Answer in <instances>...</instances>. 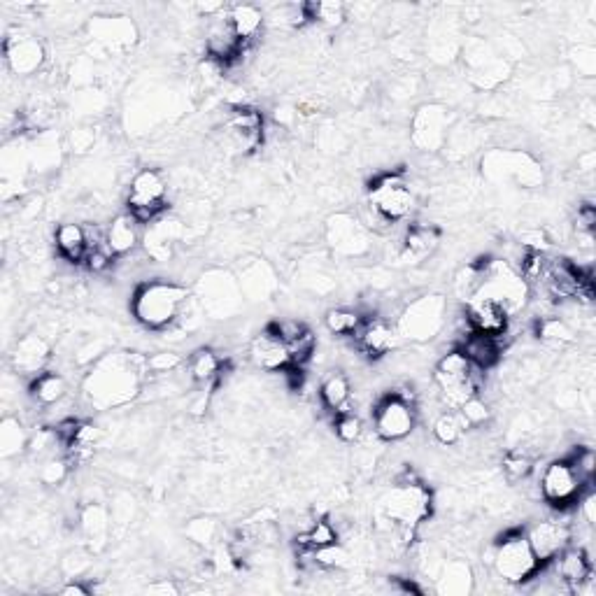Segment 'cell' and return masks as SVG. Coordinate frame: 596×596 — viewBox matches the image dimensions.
Listing matches in <instances>:
<instances>
[{
    "mask_svg": "<svg viewBox=\"0 0 596 596\" xmlns=\"http://www.w3.org/2000/svg\"><path fill=\"white\" fill-rule=\"evenodd\" d=\"M457 350L464 352V357L471 361L473 368L487 373L492 371L494 366H499V361L503 357V336L496 338V336H485V333L464 329L461 331Z\"/></svg>",
    "mask_w": 596,
    "mask_h": 596,
    "instance_id": "22",
    "label": "cell"
},
{
    "mask_svg": "<svg viewBox=\"0 0 596 596\" xmlns=\"http://www.w3.org/2000/svg\"><path fill=\"white\" fill-rule=\"evenodd\" d=\"M534 466H536L534 457H529V454L524 450L508 452L506 457H503V464H501L503 475H506V480L510 482V485L527 480L529 475L534 473Z\"/></svg>",
    "mask_w": 596,
    "mask_h": 596,
    "instance_id": "40",
    "label": "cell"
},
{
    "mask_svg": "<svg viewBox=\"0 0 596 596\" xmlns=\"http://www.w3.org/2000/svg\"><path fill=\"white\" fill-rule=\"evenodd\" d=\"M70 468H73V464H70V459L66 457V454H63V457L49 454V457L42 461V466H40V473H38L40 482L47 487H59L68 480Z\"/></svg>",
    "mask_w": 596,
    "mask_h": 596,
    "instance_id": "42",
    "label": "cell"
},
{
    "mask_svg": "<svg viewBox=\"0 0 596 596\" xmlns=\"http://www.w3.org/2000/svg\"><path fill=\"white\" fill-rule=\"evenodd\" d=\"M464 324L468 331L501 338L510 329V317L499 303L487 301V298L480 296H471L464 303Z\"/></svg>",
    "mask_w": 596,
    "mask_h": 596,
    "instance_id": "18",
    "label": "cell"
},
{
    "mask_svg": "<svg viewBox=\"0 0 596 596\" xmlns=\"http://www.w3.org/2000/svg\"><path fill=\"white\" fill-rule=\"evenodd\" d=\"M350 562H352L350 550H347L340 541L333 545H326V548L315 550L317 571H340V569H347Z\"/></svg>",
    "mask_w": 596,
    "mask_h": 596,
    "instance_id": "41",
    "label": "cell"
},
{
    "mask_svg": "<svg viewBox=\"0 0 596 596\" xmlns=\"http://www.w3.org/2000/svg\"><path fill=\"white\" fill-rule=\"evenodd\" d=\"M89 31L105 49H124L136 42V26L126 17H98L89 24Z\"/></svg>",
    "mask_w": 596,
    "mask_h": 596,
    "instance_id": "26",
    "label": "cell"
},
{
    "mask_svg": "<svg viewBox=\"0 0 596 596\" xmlns=\"http://www.w3.org/2000/svg\"><path fill=\"white\" fill-rule=\"evenodd\" d=\"M168 210V182L156 168L138 170L131 180L126 196V212L140 226H149L166 215Z\"/></svg>",
    "mask_w": 596,
    "mask_h": 596,
    "instance_id": "8",
    "label": "cell"
},
{
    "mask_svg": "<svg viewBox=\"0 0 596 596\" xmlns=\"http://www.w3.org/2000/svg\"><path fill=\"white\" fill-rule=\"evenodd\" d=\"M494 180H515L520 187H538L543 182V168L524 152H492L482 161Z\"/></svg>",
    "mask_w": 596,
    "mask_h": 596,
    "instance_id": "15",
    "label": "cell"
},
{
    "mask_svg": "<svg viewBox=\"0 0 596 596\" xmlns=\"http://www.w3.org/2000/svg\"><path fill=\"white\" fill-rule=\"evenodd\" d=\"M594 229H596V210H594V203L587 201L583 205H578L576 233H594Z\"/></svg>",
    "mask_w": 596,
    "mask_h": 596,
    "instance_id": "49",
    "label": "cell"
},
{
    "mask_svg": "<svg viewBox=\"0 0 596 596\" xmlns=\"http://www.w3.org/2000/svg\"><path fill=\"white\" fill-rule=\"evenodd\" d=\"M187 371L194 385L203 389H212L224 380L226 364L222 354L212 350V347H198V350L187 359Z\"/></svg>",
    "mask_w": 596,
    "mask_h": 596,
    "instance_id": "27",
    "label": "cell"
},
{
    "mask_svg": "<svg viewBox=\"0 0 596 596\" xmlns=\"http://www.w3.org/2000/svg\"><path fill=\"white\" fill-rule=\"evenodd\" d=\"M578 503V515L583 517L587 527H594L596 524V494L592 487H587L583 494H580V499L576 501Z\"/></svg>",
    "mask_w": 596,
    "mask_h": 596,
    "instance_id": "48",
    "label": "cell"
},
{
    "mask_svg": "<svg viewBox=\"0 0 596 596\" xmlns=\"http://www.w3.org/2000/svg\"><path fill=\"white\" fill-rule=\"evenodd\" d=\"M587 487L592 485H585V482L578 478L571 461L564 457L550 461V464L543 468L541 478H538L541 499L557 510H569L571 506H576L580 494H583Z\"/></svg>",
    "mask_w": 596,
    "mask_h": 596,
    "instance_id": "9",
    "label": "cell"
},
{
    "mask_svg": "<svg viewBox=\"0 0 596 596\" xmlns=\"http://www.w3.org/2000/svg\"><path fill=\"white\" fill-rule=\"evenodd\" d=\"M140 229H143V226H140L129 212L112 217L108 229H105V238H108L110 250L115 252L117 259L129 257V254L138 250V245L143 243V233H140Z\"/></svg>",
    "mask_w": 596,
    "mask_h": 596,
    "instance_id": "30",
    "label": "cell"
},
{
    "mask_svg": "<svg viewBox=\"0 0 596 596\" xmlns=\"http://www.w3.org/2000/svg\"><path fill=\"white\" fill-rule=\"evenodd\" d=\"M548 566L569 594H578L580 587H583L587 580L594 578V564L590 552L580 548V545L578 548L576 545H569V548Z\"/></svg>",
    "mask_w": 596,
    "mask_h": 596,
    "instance_id": "21",
    "label": "cell"
},
{
    "mask_svg": "<svg viewBox=\"0 0 596 596\" xmlns=\"http://www.w3.org/2000/svg\"><path fill=\"white\" fill-rule=\"evenodd\" d=\"M287 350H289V359H292L294 368H303L305 364H310V361L315 359V354H317L315 331H312L308 326V329H305L301 336H298L296 340H292V343L287 345Z\"/></svg>",
    "mask_w": 596,
    "mask_h": 596,
    "instance_id": "43",
    "label": "cell"
},
{
    "mask_svg": "<svg viewBox=\"0 0 596 596\" xmlns=\"http://www.w3.org/2000/svg\"><path fill=\"white\" fill-rule=\"evenodd\" d=\"M326 243L333 254L357 259L371 250V231L361 224V219L352 215H333L326 222Z\"/></svg>",
    "mask_w": 596,
    "mask_h": 596,
    "instance_id": "14",
    "label": "cell"
},
{
    "mask_svg": "<svg viewBox=\"0 0 596 596\" xmlns=\"http://www.w3.org/2000/svg\"><path fill=\"white\" fill-rule=\"evenodd\" d=\"M191 305V292L173 280H147L133 289L131 312L149 331H166L180 324Z\"/></svg>",
    "mask_w": 596,
    "mask_h": 596,
    "instance_id": "2",
    "label": "cell"
},
{
    "mask_svg": "<svg viewBox=\"0 0 596 596\" xmlns=\"http://www.w3.org/2000/svg\"><path fill=\"white\" fill-rule=\"evenodd\" d=\"M66 394L68 385L66 380H63V375L49 371V368L45 373H40L38 378L31 380V396L40 408L59 406V403L66 399Z\"/></svg>",
    "mask_w": 596,
    "mask_h": 596,
    "instance_id": "33",
    "label": "cell"
},
{
    "mask_svg": "<svg viewBox=\"0 0 596 596\" xmlns=\"http://www.w3.org/2000/svg\"><path fill=\"white\" fill-rule=\"evenodd\" d=\"M96 143V133L91 129H73L70 133V147H73V152L77 154H84L89 152L91 147Z\"/></svg>",
    "mask_w": 596,
    "mask_h": 596,
    "instance_id": "50",
    "label": "cell"
},
{
    "mask_svg": "<svg viewBox=\"0 0 596 596\" xmlns=\"http://www.w3.org/2000/svg\"><path fill=\"white\" fill-rule=\"evenodd\" d=\"M54 245L56 252L63 261L73 266H84V259H87L89 252V240H87V226L77 222H63L56 226L54 231Z\"/></svg>",
    "mask_w": 596,
    "mask_h": 596,
    "instance_id": "31",
    "label": "cell"
},
{
    "mask_svg": "<svg viewBox=\"0 0 596 596\" xmlns=\"http://www.w3.org/2000/svg\"><path fill=\"white\" fill-rule=\"evenodd\" d=\"M319 399H322V406L333 413V417L350 413L354 401L350 378L343 371H333L326 375L322 385H319Z\"/></svg>",
    "mask_w": 596,
    "mask_h": 596,
    "instance_id": "32",
    "label": "cell"
},
{
    "mask_svg": "<svg viewBox=\"0 0 596 596\" xmlns=\"http://www.w3.org/2000/svg\"><path fill=\"white\" fill-rule=\"evenodd\" d=\"M452 131V117L445 105L427 103L415 112L410 124V138L413 145L422 152H438L447 145V136Z\"/></svg>",
    "mask_w": 596,
    "mask_h": 596,
    "instance_id": "12",
    "label": "cell"
},
{
    "mask_svg": "<svg viewBox=\"0 0 596 596\" xmlns=\"http://www.w3.org/2000/svg\"><path fill=\"white\" fill-rule=\"evenodd\" d=\"M145 592L147 594H177L180 590H177V585L170 583V580H159V583L149 585Z\"/></svg>",
    "mask_w": 596,
    "mask_h": 596,
    "instance_id": "52",
    "label": "cell"
},
{
    "mask_svg": "<svg viewBox=\"0 0 596 596\" xmlns=\"http://www.w3.org/2000/svg\"><path fill=\"white\" fill-rule=\"evenodd\" d=\"M182 366V357L175 352H154L147 357L149 375H170Z\"/></svg>",
    "mask_w": 596,
    "mask_h": 596,
    "instance_id": "47",
    "label": "cell"
},
{
    "mask_svg": "<svg viewBox=\"0 0 596 596\" xmlns=\"http://www.w3.org/2000/svg\"><path fill=\"white\" fill-rule=\"evenodd\" d=\"M12 368L21 378H38L40 373L47 371L49 359H52V347L40 333H26V336L17 338L12 350Z\"/></svg>",
    "mask_w": 596,
    "mask_h": 596,
    "instance_id": "20",
    "label": "cell"
},
{
    "mask_svg": "<svg viewBox=\"0 0 596 596\" xmlns=\"http://www.w3.org/2000/svg\"><path fill=\"white\" fill-rule=\"evenodd\" d=\"M340 541V531L336 524H333L329 517H319L310 524L308 529L301 531L294 538V545L296 548H312V550H319V548H326V545H333Z\"/></svg>",
    "mask_w": 596,
    "mask_h": 596,
    "instance_id": "35",
    "label": "cell"
},
{
    "mask_svg": "<svg viewBox=\"0 0 596 596\" xmlns=\"http://www.w3.org/2000/svg\"><path fill=\"white\" fill-rule=\"evenodd\" d=\"M226 19H229L233 33H236V38L240 40V45H243L245 49H250L254 45V40L259 38L261 31H264V26H266L264 10L252 3H240V5L229 7Z\"/></svg>",
    "mask_w": 596,
    "mask_h": 596,
    "instance_id": "28",
    "label": "cell"
},
{
    "mask_svg": "<svg viewBox=\"0 0 596 596\" xmlns=\"http://www.w3.org/2000/svg\"><path fill=\"white\" fill-rule=\"evenodd\" d=\"M434 513V496L424 482H394V487L382 496L380 517L396 527L420 529Z\"/></svg>",
    "mask_w": 596,
    "mask_h": 596,
    "instance_id": "5",
    "label": "cell"
},
{
    "mask_svg": "<svg viewBox=\"0 0 596 596\" xmlns=\"http://www.w3.org/2000/svg\"><path fill=\"white\" fill-rule=\"evenodd\" d=\"M457 413L461 415V420L466 422L468 429H478V427H485V424L492 420V410H489V403L482 399V396H473V399H468L464 406H461Z\"/></svg>",
    "mask_w": 596,
    "mask_h": 596,
    "instance_id": "45",
    "label": "cell"
},
{
    "mask_svg": "<svg viewBox=\"0 0 596 596\" xmlns=\"http://www.w3.org/2000/svg\"><path fill=\"white\" fill-rule=\"evenodd\" d=\"M450 322V308H447V298L441 294H424L420 298L403 305V310L396 317V331L401 340L410 343H429L436 336L445 331Z\"/></svg>",
    "mask_w": 596,
    "mask_h": 596,
    "instance_id": "4",
    "label": "cell"
},
{
    "mask_svg": "<svg viewBox=\"0 0 596 596\" xmlns=\"http://www.w3.org/2000/svg\"><path fill=\"white\" fill-rule=\"evenodd\" d=\"M333 429H336V436L343 443H357L359 438L364 436V420H361L354 410H350V413L336 415V420H333Z\"/></svg>",
    "mask_w": 596,
    "mask_h": 596,
    "instance_id": "46",
    "label": "cell"
},
{
    "mask_svg": "<svg viewBox=\"0 0 596 596\" xmlns=\"http://www.w3.org/2000/svg\"><path fill=\"white\" fill-rule=\"evenodd\" d=\"M366 315H368V312H364V310L331 308L329 312H326L324 324H326V329L333 333V336L352 340L359 333L361 326H364Z\"/></svg>",
    "mask_w": 596,
    "mask_h": 596,
    "instance_id": "34",
    "label": "cell"
},
{
    "mask_svg": "<svg viewBox=\"0 0 596 596\" xmlns=\"http://www.w3.org/2000/svg\"><path fill=\"white\" fill-rule=\"evenodd\" d=\"M250 359L264 373H285L287 368H292L287 345L268 326L252 340Z\"/></svg>",
    "mask_w": 596,
    "mask_h": 596,
    "instance_id": "23",
    "label": "cell"
},
{
    "mask_svg": "<svg viewBox=\"0 0 596 596\" xmlns=\"http://www.w3.org/2000/svg\"><path fill=\"white\" fill-rule=\"evenodd\" d=\"M240 296L243 289H238L236 280L226 273H208L201 280V303L203 310H208L210 315L224 317L238 310Z\"/></svg>",
    "mask_w": 596,
    "mask_h": 596,
    "instance_id": "19",
    "label": "cell"
},
{
    "mask_svg": "<svg viewBox=\"0 0 596 596\" xmlns=\"http://www.w3.org/2000/svg\"><path fill=\"white\" fill-rule=\"evenodd\" d=\"M352 343L364 357L382 359L399 347L401 336L387 317L378 315V312H371V315H366V322L359 329L357 336L352 338Z\"/></svg>",
    "mask_w": 596,
    "mask_h": 596,
    "instance_id": "16",
    "label": "cell"
},
{
    "mask_svg": "<svg viewBox=\"0 0 596 596\" xmlns=\"http://www.w3.org/2000/svg\"><path fill=\"white\" fill-rule=\"evenodd\" d=\"M417 406L399 399L389 392L385 399H380L373 408V431L380 441L399 443L413 434L417 427Z\"/></svg>",
    "mask_w": 596,
    "mask_h": 596,
    "instance_id": "10",
    "label": "cell"
},
{
    "mask_svg": "<svg viewBox=\"0 0 596 596\" xmlns=\"http://www.w3.org/2000/svg\"><path fill=\"white\" fill-rule=\"evenodd\" d=\"M310 24H319L324 28H340L347 19V7L340 0H317V3H305Z\"/></svg>",
    "mask_w": 596,
    "mask_h": 596,
    "instance_id": "37",
    "label": "cell"
},
{
    "mask_svg": "<svg viewBox=\"0 0 596 596\" xmlns=\"http://www.w3.org/2000/svg\"><path fill=\"white\" fill-rule=\"evenodd\" d=\"M187 538L191 543L201 545V548H212L219 538V524L210 517H196L187 524Z\"/></svg>",
    "mask_w": 596,
    "mask_h": 596,
    "instance_id": "44",
    "label": "cell"
},
{
    "mask_svg": "<svg viewBox=\"0 0 596 596\" xmlns=\"http://www.w3.org/2000/svg\"><path fill=\"white\" fill-rule=\"evenodd\" d=\"M149 375L147 357L138 352H105L82 380V396L96 410L129 406L143 394Z\"/></svg>",
    "mask_w": 596,
    "mask_h": 596,
    "instance_id": "1",
    "label": "cell"
},
{
    "mask_svg": "<svg viewBox=\"0 0 596 596\" xmlns=\"http://www.w3.org/2000/svg\"><path fill=\"white\" fill-rule=\"evenodd\" d=\"M112 529V513L101 501L84 503L80 513V531L91 552H101L108 545Z\"/></svg>",
    "mask_w": 596,
    "mask_h": 596,
    "instance_id": "25",
    "label": "cell"
},
{
    "mask_svg": "<svg viewBox=\"0 0 596 596\" xmlns=\"http://www.w3.org/2000/svg\"><path fill=\"white\" fill-rule=\"evenodd\" d=\"M441 245V231L431 224H413L408 226L401 238V259L406 264H422Z\"/></svg>",
    "mask_w": 596,
    "mask_h": 596,
    "instance_id": "24",
    "label": "cell"
},
{
    "mask_svg": "<svg viewBox=\"0 0 596 596\" xmlns=\"http://www.w3.org/2000/svg\"><path fill=\"white\" fill-rule=\"evenodd\" d=\"M59 594H63V596H89L91 594V587L87 583H80V580L70 578L68 583L61 587Z\"/></svg>",
    "mask_w": 596,
    "mask_h": 596,
    "instance_id": "51",
    "label": "cell"
},
{
    "mask_svg": "<svg viewBox=\"0 0 596 596\" xmlns=\"http://www.w3.org/2000/svg\"><path fill=\"white\" fill-rule=\"evenodd\" d=\"M536 336L552 347H566L576 343L578 331L573 329L571 322H566L564 317L550 315L541 317V322L536 324Z\"/></svg>",
    "mask_w": 596,
    "mask_h": 596,
    "instance_id": "36",
    "label": "cell"
},
{
    "mask_svg": "<svg viewBox=\"0 0 596 596\" xmlns=\"http://www.w3.org/2000/svg\"><path fill=\"white\" fill-rule=\"evenodd\" d=\"M368 208L387 226L401 224L413 215L415 191L401 173H382L368 187Z\"/></svg>",
    "mask_w": 596,
    "mask_h": 596,
    "instance_id": "7",
    "label": "cell"
},
{
    "mask_svg": "<svg viewBox=\"0 0 596 596\" xmlns=\"http://www.w3.org/2000/svg\"><path fill=\"white\" fill-rule=\"evenodd\" d=\"M494 576L506 585H524L536 578L538 571H543V564L538 562L534 550L520 529H510L494 543L492 557H489Z\"/></svg>",
    "mask_w": 596,
    "mask_h": 596,
    "instance_id": "3",
    "label": "cell"
},
{
    "mask_svg": "<svg viewBox=\"0 0 596 596\" xmlns=\"http://www.w3.org/2000/svg\"><path fill=\"white\" fill-rule=\"evenodd\" d=\"M45 47L35 35L14 33L5 40V63L12 75L31 77L45 66Z\"/></svg>",
    "mask_w": 596,
    "mask_h": 596,
    "instance_id": "17",
    "label": "cell"
},
{
    "mask_svg": "<svg viewBox=\"0 0 596 596\" xmlns=\"http://www.w3.org/2000/svg\"><path fill=\"white\" fill-rule=\"evenodd\" d=\"M473 296L487 298V301L499 303L508 317L522 312L529 301V287L522 280L517 268L506 259H485L482 261V278L480 287Z\"/></svg>",
    "mask_w": 596,
    "mask_h": 596,
    "instance_id": "6",
    "label": "cell"
},
{
    "mask_svg": "<svg viewBox=\"0 0 596 596\" xmlns=\"http://www.w3.org/2000/svg\"><path fill=\"white\" fill-rule=\"evenodd\" d=\"M524 536H527L538 562L545 566L555 562V559L569 548L573 541V527L571 522L562 520V517H545V520L531 524V527L524 531Z\"/></svg>",
    "mask_w": 596,
    "mask_h": 596,
    "instance_id": "13",
    "label": "cell"
},
{
    "mask_svg": "<svg viewBox=\"0 0 596 596\" xmlns=\"http://www.w3.org/2000/svg\"><path fill=\"white\" fill-rule=\"evenodd\" d=\"M28 443H31V438H28L26 429L21 427L17 417H5L3 427H0V454L5 459H12L24 452Z\"/></svg>",
    "mask_w": 596,
    "mask_h": 596,
    "instance_id": "38",
    "label": "cell"
},
{
    "mask_svg": "<svg viewBox=\"0 0 596 596\" xmlns=\"http://www.w3.org/2000/svg\"><path fill=\"white\" fill-rule=\"evenodd\" d=\"M475 585L473 571L464 559H443L434 578V590L443 596L471 594Z\"/></svg>",
    "mask_w": 596,
    "mask_h": 596,
    "instance_id": "29",
    "label": "cell"
},
{
    "mask_svg": "<svg viewBox=\"0 0 596 596\" xmlns=\"http://www.w3.org/2000/svg\"><path fill=\"white\" fill-rule=\"evenodd\" d=\"M434 438L441 445L445 447H452L457 445L461 438H464L466 431H471L466 427V422L461 420V415L457 413V410H445V413H441L436 417L434 422Z\"/></svg>",
    "mask_w": 596,
    "mask_h": 596,
    "instance_id": "39",
    "label": "cell"
},
{
    "mask_svg": "<svg viewBox=\"0 0 596 596\" xmlns=\"http://www.w3.org/2000/svg\"><path fill=\"white\" fill-rule=\"evenodd\" d=\"M266 122L252 105H233L224 119V138L238 154H252L264 145Z\"/></svg>",
    "mask_w": 596,
    "mask_h": 596,
    "instance_id": "11",
    "label": "cell"
}]
</instances>
